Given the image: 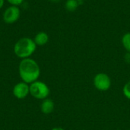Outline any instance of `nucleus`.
Wrapping results in <instances>:
<instances>
[{"label": "nucleus", "mask_w": 130, "mask_h": 130, "mask_svg": "<svg viewBox=\"0 0 130 130\" xmlns=\"http://www.w3.org/2000/svg\"><path fill=\"white\" fill-rule=\"evenodd\" d=\"M80 3L81 2L77 0H67L65 3V8L68 11L73 12L78 8Z\"/></svg>", "instance_id": "nucleus-9"}, {"label": "nucleus", "mask_w": 130, "mask_h": 130, "mask_svg": "<svg viewBox=\"0 0 130 130\" xmlns=\"http://www.w3.org/2000/svg\"><path fill=\"white\" fill-rule=\"evenodd\" d=\"M124 59H125V60H126V62H127V63H130V53L129 52H128L126 55H125V57H124Z\"/></svg>", "instance_id": "nucleus-13"}, {"label": "nucleus", "mask_w": 130, "mask_h": 130, "mask_svg": "<svg viewBox=\"0 0 130 130\" xmlns=\"http://www.w3.org/2000/svg\"><path fill=\"white\" fill-rule=\"evenodd\" d=\"M20 17V9L18 6L11 5L8 7L3 13V21L6 24H13L16 22Z\"/></svg>", "instance_id": "nucleus-5"}, {"label": "nucleus", "mask_w": 130, "mask_h": 130, "mask_svg": "<svg viewBox=\"0 0 130 130\" xmlns=\"http://www.w3.org/2000/svg\"><path fill=\"white\" fill-rule=\"evenodd\" d=\"M18 72L22 82L31 84L38 80L40 75V69L35 60L27 58L21 61L18 66Z\"/></svg>", "instance_id": "nucleus-1"}, {"label": "nucleus", "mask_w": 130, "mask_h": 130, "mask_svg": "<svg viewBox=\"0 0 130 130\" xmlns=\"http://www.w3.org/2000/svg\"><path fill=\"white\" fill-rule=\"evenodd\" d=\"M33 40L37 46H44L49 41V35L45 32H39Z\"/></svg>", "instance_id": "nucleus-8"}, {"label": "nucleus", "mask_w": 130, "mask_h": 130, "mask_svg": "<svg viewBox=\"0 0 130 130\" xmlns=\"http://www.w3.org/2000/svg\"><path fill=\"white\" fill-rule=\"evenodd\" d=\"M121 42H122L123 46L125 48V50L127 52L130 53V32L125 34L123 36Z\"/></svg>", "instance_id": "nucleus-10"}, {"label": "nucleus", "mask_w": 130, "mask_h": 130, "mask_svg": "<svg viewBox=\"0 0 130 130\" xmlns=\"http://www.w3.org/2000/svg\"><path fill=\"white\" fill-rule=\"evenodd\" d=\"M77 1H78V2H82L83 0H77Z\"/></svg>", "instance_id": "nucleus-17"}, {"label": "nucleus", "mask_w": 130, "mask_h": 130, "mask_svg": "<svg viewBox=\"0 0 130 130\" xmlns=\"http://www.w3.org/2000/svg\"><path fill=\"white\" fill-rule=\"evenodd\" d=\"M11 5H15V6H18L19 5H21L24 0H7Z\"/></svg>", "instance_id": "nucleus-12"}, {"label": "nucleus", "mask_w": 130, "mask_h": 130, "mask_svg": "<svg viewBox=\"0 0 130 130\" xmlns=\"http://www.w3.org/2000/svg\"><path fill=\"white\" fill-rule=\"evenodd\" d=\"M12 92L16 98L24 99L30 94V85L24 82H18L14 86Z\"/></svg>", "instance_id": "nucleus-6"}, {"label": "nucleus", "mask_w": 130, "mask_h": 130, "mask_svg": "<svg viewBox=\"0 0 130 130\" xmlns=\"http://www.w3.org/2000/svg\"><path fill=\"white\" fill-rule=\"evenodd\" d=\"M51 2H59V0H50Z\"/></svg>", "instance_id": "nucleus-16"}, {"label": "nucleus", "mask_w": 130, "mask_h": 130, "mask_svg": "<svg viewBox=\"0 0 130 130\" xmlns=\"http://www.w3.org/2000/svg\"><path fill=\"white\" fill-rule=\"evenodd\" d=\"M4 2H5V0H0V9L3 7Z\"/></svg>", "instance_id": "nucleus-14"}, {"label": "nucleus", "mask_w": 130, "mask_h": 130, "mask_svg": "<svg viewBox=\"0 0 130 130\" xmlns=\"http://www.w3.org/2000/svg\"><path fill=\"white\" fill-rule=\"evenodd\" d=\"M54 107H55L54 102L50 98H46L43 100V102L40 105V110L43 114L48 115L53 112Z\"/></svg>", "instance_id": "nucleus-7"}, {"label": "nucleus", "mask_w": 130, "mask_h": 130, "mask_svg": "<svg viewBox=\"0 0 130 130\" xmlns=\"http://www.w3.org/2000/svg\"><path fill=\"white\" fill-rule=\"evenodd\" d=\"M123 93L124 94V96L130 100V81L127 82L125 85L123 86Z\"/></svg>", "instance_id": "nucleus-11"}, {"label": "nucleus", "mask_w": 130, "mask_h": 130, "mask_svg": "<svg viewBox=\"0 0 130 130\" xmlns=\"http://www.w3.org/2000/svg\"><path fill=\"white\" fill-rule=\"evenodd\" d=\"M50 93L49 86L43 82L37 80L30 84V94L38 100H44L48 98Z\"/></svg>", "instance_id": "nucleus-3"}, {"label": "nucleus", "mask_w": 130, "mask_h": 130, "mask_svg": "<svg viewBox=\"0 0 130 130\" xmlns=\"http://www.w3.org/2000/svg\"><path fill=\"white\" fill-rule=\"evenodd\" d=\"M37 45L33 39L29 37H23L19 39L14 44V54L20 59H27L35 52Z\"/></svg>", "instance_id": "nucleus-2"}, {"label": "nucleus", "mask_w": 130, "mask_h": 130, "mask_svg": "<svg viewBox=\"0 0 130 130\" xmlns=\"http://www.w3.org/2000/svg\"><path fill=\"white\" fill-rule=\"evenodd\" d=\"M51 130H66V129H63V128H61V127H55V128L52 129Z\"/></svg>", "instance_id": "nucleus-15"}, {"label": "nucleus", "mask_w": 130, "mask_h": 130, "mask_svg": "<svg viewBox=\"0 0 130 130\" xmlns=\"http://www.w3.org/2000/svg\"><path fill=\"white\" fill-rule=\"evenodd\" d=\"M93 83L96 89L100 91H107L112 85L111 78L107 74L104 72L98 73L94 78Z\"/></svg>", "instance_id": "nucleus-4"}]
</instances>
